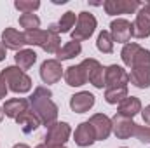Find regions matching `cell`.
I'll return each mask as SVG.
<instances>
[{
	"label": "cell",
	"instance_id": "1",
	"mask_svg": "<svg viewBox=\"0 0 150 148\" xmlns=\"http://www.w3.org/2000/svg\"><path fill=\"white\" fill-rule=\"evenodd\" d=\"M52 98V92L44 87V85H38L35 87L33 94L30 96V106H32V111L35 113L40 120L42 125L49 127L56 122L58 118V105L51 99Z\"/></svg>",
	"mask_w": 150,
	"mask_h": 148
},
{
	"label": "cell",
	"instance_id": "2",
	"mask_svg": "<svg viewBox=\"0 0 150 148\" xmlns=\"http://www.w3.org/2000/svg\"><path fill=\"white\" fill-rule=\"evenodd\" d=\"M0 78L5 82L7 89L16 92V94H25L32 91V78L25 73L23 70H19L18 66H7L0 72Z\"/></svg>",
	"mask_w": 150,
	"mask_h": 148
},
{
	"label": "cell",
	"instance_id": "3",
	"mask_svg": "<svg viewBox=\"0 0 150 148\" xmlns=\"http://www.w3.org/2000/svg\"><path fill=\"white\" fill-rule=\"evenodd\" d=\"M96 18L91 14V12H80L77 16V23H75V28L72 30V40L75 42H82V40H87L94 33L96 30Z\"/></svg>",
	"mask_w": 150,
	"mask_h": 148
},
{
	"label": "cell",
	"instance_id": "4",
	"mask_svg": "<svg viewBox=\"0 0 150 148\" xmlns=\"http://www.w3.org/2000/svg\"><path fill=\"white\" fill-rule=\"evenodd\" d=\"M72 134V127L67 122H54L52 125L47 127V132L44 136V143L45 145H54V147H61L70 140Z\"/></svg>",
	"mask_w": 150,
	"mask_h": 148
},
{
	"label": "cell",
	"instance_id": "5",
	"mask_svg": "<svg viewBox=\"0 0 150 148\" xmlns=\"http://www.w3.org/2000/svg\"><path fill=\"white\" fill-rule=\"evenodd\" d=\"M86 70L87 75V82H91L96 89H103L105 87V68L101 66V63L94 58H87L80 63Z\"/></svg>",
	"mask_w": 150,
	"mask_h": 148
},
{
	"label": "cell",
	"instance_id": "6",
	"mask_svg": "<svg viewBox=\"0 0 150 148\" xmlns=\"http://www.w3.org/2000/svg\"><path fill=\"white\" fill-rule=\"evenodd\" d=\"M133 37L147 38L150 37V2L142 4L136 19L133 23Z\"/></svg>",
	"mask_w": 150,
	"mask_h": 148
},
{
	"label": "cell",
	"instance_id": "7",
	"mask_svg": "<svg viewBox=\"0 0 150 148\" xmlns=\"http://www.w3.org/2000/svg\"><path fill=\"white\" fill-rule=\"evenodd\" d=\"M134 129H136V122L129 117L119 115L115 113L112 118V132L119 140H127L131 136H134Z\"/></svg>",
	"mask_w": 150,
	"mask_h": 148
},
{
	"label": "cell",
	"instance_id": "8",
	"mask_svg": "<svg viewBox=\"0 0 150 148\" xmlns=\"http://www.w3.org/2000/svg\"><path fill=\"white\" fill-rule=\"evenodd\" d=\"M110 35H112L113 42L117 44H129V40L133 37V23L127 19H113L110 23Z\"/></svg>",
	"mask_w": 150,
	"mask_h": 148
},
{
	"label": "cell",
	"instance_id": "9",
	"mask_svg": "<svg viewBox=\"0 0 150 148\" xmlns=\"http://www.w3.org/2000/svg\"><path fill=\"white\" fill-rule=\"evenodd\" d=\"M142 7V2L138 0H107L103 4V9L108 16L117 14H133Z\"/></svg>",
	"mask_w": 150,
	"mask_h": 148
},
{
	"label": "cell",
	"instance_id": "10",
	"mask_svg": "<svg viewBox=\"0 0 150 148\" xmlns=\"http://www.w3.org/2000/svg\"><path fill=\"white\" fill-rule=\"evenodd\" d=\"M89 124L93 125L94 129V134H96V141H105L108 140V136L112 134V118H108L105 113H94L91 118H89Z\"/></svg>",
	"mask_w": 150,
	"mask_h": 148
},
{
	"label": "cell",
	"instance_id": "11",
	"mask_svg": "<svg viewBox=\"0 0 150 148\" xmlns=\"http://www.w3.org/2000/svg\"><path fill=\"white\" fill-rule=\"evenodd\" d=\"M65 68L61 66L59 61L56 59H45L40 66V78L44 80V84H56L63 75Z\"/></svg>",
	"mask_w": 150,
	"mask_h": 148
},
{
	"label": "cell",
	"instance_id": "12",
	"mask_svg": "<svg viewBox=\"0 0 150 148\" xmlns=\"http://www.w3.org/2000/svg\"><path fill=\"white\" fill-rule=\"evenodd\" d=\"M129 84V73L119 66V65H110L105 68V87H122Z\"/></svg>",
	"mask_w": 150,
	"mask_h": 148
},
{
	"label": "cell",
	"instance_id": "13",
	"mask_svg": "<svg viewBox=\"0 0 150 148\" xmlns=\"http://www.w3.org/2000/svg\"><path fill=\"white\" fill-rule=\"evenodd\" d=\"M94 94H91L89 91H80L70 98V108L75 113H86L94 106Z\"/></svg>",
	"mask_w": 150,
	"mask_h": 148
},
{
	"label": "cell",
	"instance_id": "14",
	"mask_svg": "<svg viewBox=\"0 0 150 148\" xmlns=\"http://www.w3.org/2000/svg\"><path fill=\"white\" fill-rule=\"evenodd\" d=\"M74 141L79 145V147H82V148L91 147V145L96 141V134H94V129H93V125L89 124V120L79 124V127L75 129Z\"/></svg>",
	"mask_w": 150,
	"mask_h": 148
},
{
	"label": "cell",
	"instance_id": "15",
	"mask_svg": "<svg viewBox=\"0 0 150 148\" xmlns=\"http://www.w3.org/2000/svg\"><path fill=\"white\" fill-rule=\"evenodd\" d=\"M2 44L7 47V49H11V51H21V47L23 45H26V42H25V33H19L16 28H5L4 32H2Z\"/></svg>",
	"mask_w": 150,
	"mask_h": 148
},
{
	"label": "cell",
	"instance_id": "16",
	"mask_svg": "<svg viewBox=\"0 0 150 148\" xmlns=\"http://www.w3.org/2000/svg\"><path fill=\"white\" fill-rule=\"evenodd\" d=\"M2 108H4V113L9 118H14L16 120L23 111L30 110V101L25 99V98H12V99H7Z\"/></svg>",
	"mask_w": 150,
	"mask_h": 148
},
{
	"label": "cell",
	"instance_id": "17",
	"mask_svg": "<svg viewBox=\"0 0 150 148\" xmlns=\"http://www.w3.org/2000/svg\"><path fill=\"white\" fill-rule=\"evenodd\" d=\"M65 82L67 85L70 87H80L87 82V75H86V70L82 65H75V66H68L65 70Z\"/></svg>",
	"mask_w": 150,
	"mask_h": 148
},
{
	"label": "cell",
	"instance_id": "18",
	"mask_svg": "<svg viewBox=\"0 0 150 148\" xmlns=\"http://www.w3.org/2000/svg\"><path fill=\"white\" fill-rule=\"evenodd\" d=\"M129 82L138 89L150 87V68L149 66H133L129 73Z\"/></svg>",
	"mask_w": 150,
	"mask_h": 148
},
{
	"label": "cell",
	"instance_id": "19",
	"mask_svg": "<svg viewBox=\"0 0 150 148\" xmlns=\"http://www.w3.org/2000/svg\"><path fill=\"white\" fill-rule=\"evenodd\" d=\"M140 111H142V101L136 96H127L122 103H119V108H117L119 115H124V117H129V118H133Z\"/></svg>",
	"mask_w": 150,
	"mask_h": 148
},
{
	"label": "cell",
	"instance_id": "20",
	"mask_svg": "<svg viewBox=\"0 0 150 148\" xmlns=\"http://www.w3.org/2000/svg\"><path fill=\"white\" fill-rule=\"evenodd\" d=\"M16 122H18V125L21 127V131L25 132V134H30V132H33L35 129H38V125H40V120H38V117L33 113L32 110H26L23 111L18 118H16Z\"/></svg>",
	"mask_w": 150,
	"mask_h": 148
},
{
	"label": "cell",
	"instance_id": "21",
	"mask_svg": "<svg viewBox=\"0 0 150 148\" xmlns=\"http://www.w3.org/2000/svg\"><path fill=\"white\" fill-rule=\"evenodd\" d=\"M75 23H77V16H75L74 11H68V12H65L61 18H59V21L56 23V25H51L49 28L52 30V32H56L58 35L59 33H72V28L75 26Z\"/></svg>",
	"mask_w": 150,
	"mask_h": 148
},
{
	"label": "cell",
	"instance_id": "22",
	"mask_svg": "<svg viewBox=\"0 0 150 148\" xmlns=\"http://www.w3.org/2000/svg\"><path fill=\"white\" fill-rule=\"evenodd\" d=\"M14 61H16V65H18L19 70H23V72L30 70L35 65V61H37V52L33 49H21L19 52H16Z\"/></svg>",
	"mask_w": 150,
	"mask_h": 148
},
{
	"label": "cell",
	"instance_id": "23",
	"mask_svg": "<svg viewBox=\"0 0 150 148\" xmlns=\"http://www.w3.org/2000/svg\"><path fill=\"white\" fill-rule=\"evenodd\" d=\"M82 52V45H80V42H67L65 45H61L59 47V51L56 52V61H67V59H72L75 56H79Z\"/></svg>",
	"mask_w": 150,
	"mask_h": 148
},
{
	"label": "cell",
	"instance_id": "24",
	"mask_svg": "<svg viewBox=\"0 0 150 148\" xmlns=\"http://www.w3.org/2000/svg\"><path fill=\"white\" fill-rule=\"evenodd\" d=\"M127 98V85L122 87H108L105 91V101L108 105H119Z\"/></svg>",
	"mask_w": 150,
	"mask_h": 148
},
{
	"label": "cell",
	"instance_id": "25",
	"mask_svg": "<svg viewBox=\"0 0 150 148\" xmlns=\"http://www.w3.org/2000/svg\"><path fill=\"white\" fill-rule=\"evenodd\" d=\"M140 49H142V45H138V44H134V42L126 44V45L122 47V51H120L122 63H124L126 66H129V68H131V65H133V61H134L136 54L140 52Z\"/></svg>",
	"mask_w": 150,
	"mask_h": 148
},
{
	"label": "cell",
	"instance_id": "26",
	"mask_svg": "<svg viewBox=\"0 0 150 148\" xmlns=\"http://www.w3.org/2000/svg\"><path fill=\"white\" fill-rule=\"evenodd\" d=\"M61 47V38L56 32H52L51 28H47V38H45V44H44V51L47 54H56Z\"/></svg>",
	"mask_w": 150,
	"mask_h": 148
},
{
	"label": "cell",
	"instance_id": "27",
	"mask_svg": "<svg viewBox=\"0 0 150 148\" xmlns=\"http://www.w3.org/2000/svg\"><path fill=\"white\" fill-rule=\"evenodd\" d=\"M45 38H47V30L25 32V42H26V45H38V47H44Z\"/></svg>",
	"mask_w": 150,
	"mask_h": 148
},
{
	"label": "cell",
	"instance_id": "28",
	"mask_svg": "<svg viewBox=\"0 0 150 148\" xmlns=\"http://www.w3.org/2000/svg\"><path fill=\"white\" fill-rule=\"evenodd\" d=\"M19 25L25 28V32H33V30H40V18L37 14H21L19 16Z\"/></svg>",
	"mask_w": 150,
	"mask_h": 148
},
{
	"label": "cell",
	"instance_id": "29",
	"mask_svg": "<svg viewBox=\"0 0 150 148\" xmlns=\"http://www.w3.org/2000/svg\"><path fill=\"white\" fill-rule=\"evenodd\" d=\"M96 47L100 52L103 54H110L113 51V38L110 35V32H101L98 35V40H96Z\"/></svg>",
	"mask_w": 150,
	"mask_h": 148
},
{
	"label": "cell",
	"instance_id": "30",
	"mask_svg": "<svg viewBox=\"0 0 150 148\" xmlns=\"http://www.w3.org/2000/svg\"><path fill=\"white\" fill-rule=\"evenodd\" d=\"M14 7L18 11H21L23 14H32L40 7V2L38 0H18V2H14Z\"/></svg>",
	"mask_w": 150,
	"mask_h": 148
},
{
	"label": "cell",
	"instance_id": "31",
	"mask_svg": "<svg viewBox=\"0 0 150 148\" xmlns=\"http://www.w3.org/2000/svg\"><path fill=\"white\" fill-rule=\"evenodd\" d=\"M134 136H136L142 143H149L150 145V125H138V124H136Z\"/></svg>",
	"mask_w": 150,
	"mask_h": 148
},
{
	"label": "cell",
	"instance_id": "32",
	"mask_svg": "<svg viewBox=\"0 0 150 148\" xmlns=\"http://www.w3.org/2000/svg\"><path fill=\"white\" fill-rule=\"evenodd\" d=\"M142 117H143V122L147 125H150V105L145 106V110H142Z\"/></svg>",
	"mask_w": 150,
	"mask_h": 148
},
{
	"label": "cell",
	"instance_id": "33",
	"mask_svg": "<svg viewBox=\"0 0 150 148\" xmlns=\"http://www.w3.org/2000/svg\"><path fill=\"white\" fill-rule=\"evenodd\" d=\"M7 85H5V82L0 78V99H5V96H7Z\"/></svg>",
	"mask_w": 150,
	"mask_h": 148
},
{
	"label": "cell",
	"instance_id": "34",
	"mask_svg": "<svg viewBox=\"0 0 150 148\" xmlns=\"http://www.w3.org/2000/svg\"><path fill=\"white\" fill-rule=\"evenodd\" d=\"M5 52H7V47L2 44V40H0V61H4L5 59Z\"/></svg>",
	"mask_w": 150,
	"mask_h": 148
},
{
	"label": "cell",
	"instance_id": "35",
	"mask_svg": "<svg viewBox=\"0 0 150 148\" xmlns=\"http://www.w3.org/2000/svg\"><path fill=\"white\" fill-rule=\"evenodd\" d=\"M35 148H67L65 145H61V147H54V145H45V143H42V145H37Z\"/></svg>",
	"mask_w": 150,
	"mask_h": 148
},
{
	"label": "cell",
	"instance_id": "36",
	"mask_svg": "<svg viewBox=\"0 0 150 148\" xmlns=\"http://www.w3.org/2000/svg\"><path fill=\"white\" fill-rule=\"evenodd\" d=\"M12 148H30L28 145H25V143H18V145H14Z\"/></svg>",
	"mask_w": 150,
	"mask_h": 148
},
{
	"label": "cell",
	"instance_id": "37",
	"mask_svg": "<svg viewBox=\"0 0 150 148\" xmlns=\"http://www.w3.org/2000/svg\"><path fill=\"white\" fill-rule=\"evenodd\" d=\"M4 115H5V113H4V108H2V106H0V122H2V120H4Z\"/></svg>",
	"mask_w": 150,
	"mask_h": 148
},
{
	"label": "cell",
	"instance_id": "38",
	"mask_svg": "<svg viewBox=\"0 0 150 148\" xmlns=\"http://www.w3.org/2000/svg\"><path fill=\"white\" fill-rule=\"evenodd\" d=\"M122 148H126V147H122Z\"/></svg>",
	"mask_w": 150,
	"mask_h": 148
}]
</instances>
